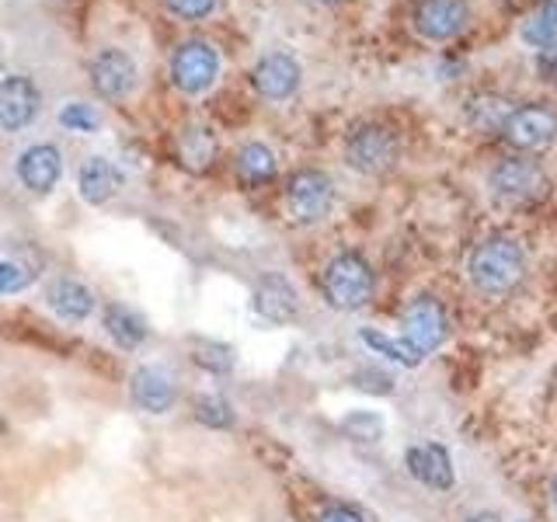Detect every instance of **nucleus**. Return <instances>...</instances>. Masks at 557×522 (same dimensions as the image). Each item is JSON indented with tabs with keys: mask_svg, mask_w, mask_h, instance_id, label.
Instances as JSON below:
<instances>
[{
	"mask_svg": "<svg viewBox=\"0 0 557 522\" xmlns=\"http://www.w3.org/2000/svg\"><path fill=\"white\" fill-rule=\"evenodd\" d=\"M196 422H202L206 428H216V432H226L237 425V411L226 397L220 394H202L196 397Z\"/></svg>",
	"mask_w": 557,
	"mask_h": 522,
	"instance_id": "nucleus-25",
	"label": "nucleus"
},
{
	"mask_svg": "<svg viewBox=\"0 0 557 522\" xmlns=\"http://www.w3.org/2000/svg\"><path fill=\"white\" fill-rule=\"evenodd\" d=\"M14 178L32 196H49L63 182V150L57 144H32L14 157Z\"/></svg>",
	"mask_w": 557,
	"mask_h": 522,
	"instance_id": "nucleus-11",
	"label": "nucleus"
},
{
	"mask_svg": "<svg viewBox=\"0 0 557 522\" xmlns=\"http://www.w3.org/2000/svg\"><path fill=\"white\" fill-rule=\"evenodd\" d=\"M191 362L213 376H226V373H234L237 352H234V345L216 341V338H191Z\"/></svg>",
	"mask_w": 557,
	"mask_h": 522,
	"instance_id": "nucleus-23",
	"label": "nucleus"
},
{
	"mask_svg": "<svg viewBox=\"0 0 557 522\" xmlns=\"http://www.w3.org/2000/svg\"><path fill=\"white\" fill-rule=\"evenodd\" d=\"M87 74H91V87L104 101L129 98L136 87V63L122 49H101L91 66H87Z\"/></svg>",
	"mask_w": 557,
	"mask_h": 522,
	"instance_id": "nucleus-14",
	"label": "nucleus"
},
{
	"mask_svg": "<svg viewBox=\"0 0 557 522\" xmlns=\"http://www.w3.org/2000/svg\"><path fill=\"white\" fill-rule=\"evenodd\" d=\"M321 4H335V0H321Z\"/></svg>",
	"mask_w": 557,
	"mask_h": 522,
	"instance_id": "nucleus-36",
	"label": "nucleus"
},
{
	"mask_svg": "<svg viewBox=\"0 0 557 522\" xmlns=\"http://www.w3.org/2000/svg\"><path fill=\"white\" fill-rule=\"evenodd\" d=\"M345 161L359 174H387L400 161V136L383 122H359L345 136Z\"/></svg>",
	"mask_w": 557,
	"mask_h": 522,
	"instance_id": "nucleus-5",
	"label": "nucleus"
},
{
	"mask_svg": "<svg viewBox=\"0 0 557 522\" xmlns=\"http://www.w3.org/2000/svg\"><path fill=\"white\" fill-rule=\"evenodd\" d=\"M251 310L265 324H296L300 321V293L278 272H261L251 286Z\"/></svg>",
	"mask_w": 557,
	"mask_h": 522,
	"instance_id": "nucleus-10",
	"label": "nucleus"
},
{
	"mask_svg": "<svg viewBox=\"0 0 557 522\" xmlns=\"http://www.w3.org/2000/svg\"><path fill=\"white\" fill-rule=\"evenodd\" d=\"M42 112V95L32 77H4L0 80V133H25Z\"/></svg>",
	"mask_w": 557,
	"mask_h": 522,
	"instance_id": "nucleus-12",
	"label": "nucleus"
},
{
	"mask_svg": "<svg viewBox=\"0 0 557 522\" xmlns=\"http://www.w3.org/2000/svg\"><path fill=\"white\" fill-rule=\"evenodd\" d=\"M335 182L331 174L321 167H300L293 171V178L286 185V213L293 223L300 226H313V223H324L335 209Z\"/></svg>",
	"mask_w": 557,
	"mask_h": 522,
	"instance_id": "nucleus-6",
	"label": "nucleus"
},
{
	"mask_svg": "<svg viewBox=\"0 0 557 522\" xmlns=\"http://www.w3.org/2000/svg\"><path fill=\"white\" fill-rule=\"evenodd\" d=\"M60 126L66 133H98L101 126V115L95 104H84V101H66L63 109H60Z\"/></svg>",
	"mask_w": 557,
	"mask_h": 522,
	"instance_id": "nucleus-28",
	"label": "nucleus"
},
{
	"mask_svg": "<svg viewBox=\"0 0 557 522\" xmlns=\"http://www.w3.org/2000/svg\"><path fill=\"white\" fill-rule=\"evenodd\" d=\"M237 178L248 185V188H258V185H265L275 178V171H278V161H275V153L265 147V144H244L237 150Z\"/></svg>",
	"mask_w": 557,
	"mask_h": 522,
	"instance_id": "nucleus-21",
	"label": "nucleus"
},
{
	"mask_svg": "<svg viewBox=\"0 0 557 522\" xmlns=\"http://www.w3.org/2000/svg\"><path fill=\"white\" fill-rule=\"evenodd\" d=\"M550 178L533 157H505L492 171H487V191L505 209H527L550 196Z\"/></svg>",
	"mask_w": 557,
	"mask_h": 522,
	"instance_id": "nucleus-3",
	"label": "nucleus"
},
{
	"mask_svg": "<svg viewBox=\"0 0 557 522\" xmlns=\"http://www.w3.org/2000/svg\"><path fill=\"white\" fill-rule=\"evenodd\" d=\"M359 341L370 348L373 356H383V359H391L397 365H408V370H414V365L422 362V356H418L405 338L394 341V338L383 335V331H376V327H359Z\"/></svg>",
	"mask_w": 557,
	"mask_h": 522,
	"instance_id": "nucleus-24",
	"label": "nucleus"
},
{
	"mask_svg": "<svg viewBox=\"0 0 557 522\" xmlns=\"http://www.w3.org/2000/svg\"><path fill=\"white\" fill-rule=\"evenodd\" d=\"M498 136L519 153H540L557 139V115L547 104H519Z\"/></svg>",
	"mask_w": 557,
	"mask_h": 522,
	"instance_id": "nucleus-8",
	"label": "nucleus"
},
{
	"mask_svg": "<svg viewBox=\"0 0 557 522\" xmlns=\"http://www.w3.org/2000/svg\"><path fill=\"white\" fill-rule=\"evenodd\" d=\"M129 400L136 411L161 418L178 405V380H174V373H168L164 365L144 362V365H136L129 376Z\"/></svg>",
	"mask_w": 557,
	"mask_h": 522,
	"instance_id": "nucleus-9",
	"label": "nucleus"
},
{
	"mask_svg": "<svg viewBox=\"0 0 557 522\" xmlns=\"http://www.w3.org/2000/svg\"><path fill=\"white\" fill-rule=\"evenodd\" d=\"M527 251L509 234H492L474 244V251L467 254V278L478 296L484 300H509L527 278Z\"/></svg>",
	"mask_w": 557,
	"mask_h": 522,
	"instance_id": "nucleus-1",
	"label": "nucleus"
},
{
	"mask_svg": "<svg viewBox=\"0 0 557 522\" xmlns=\"http://www.w3.org/2000/svg\"><path fill=\"white\" fill-rule=\"evenodd\" d=\"M540 70H544V77L557 84V46L544 49L540 52Z\"/></svg>",
	"mask_w": 557,
	"mask_h": 522,
	"instance_id": "nucleus-33",
	"label": "nucleus"
},
{
	"mask_svg": "<svg viewBox=\"0 0 557 522\" xmlns=\"http://www.w3.org/2000/svg\"><path fill=\"white\" fill-rule=\"evenodd\" d=\"M313 522H366V515L359 509H352V505H345V501H324Z\"/></svg>",
	"mask_w": 557,
	"mask_h": 522,
	"instance_id": "nucleus-30",
	"label": "nucleus"
},
{
	"mask_svg": "<svg viewBox=\"0 0 557 522\" xmlns=\"http://www.w3.org/2000/svg\"><path fill=\"white\" fill-rule=\"evenodd\" d=\"M405 467L418 484L429 487V492H435V495H446V492H453V484H457V470H453L446 446H440V443L408 446Z\"/></svg>",
	"mask_w": 557,
	"mask_h": 522,
	"instance_id": "nucleus-15",
	"label": "nucleus"
},
{
	"mask_svg": "<svg viewBox=\"0 0 557 522\" xmlns=\"http://www.w3.org/2000/svg\"><path fill=\"white\" fill-rule=\"evenodd\" d=\"M46 307L66 324H84V321H91V313L98 310V300L91 286H84L81 278L60 275L46 286Z\"/></svg>",
	"mask_w": 557,
	"mask_h": 522,
	"instance_id": "nucleus-17",
	"label": "nucleus"
},
{
	"mask_svg": "<svg viewBox=\"0 0 557 522\" xmlns=\"http://www.w3.org/2000/svg\"><path fill=\"white\" fill-rule=\"evenodd\" d=\"M321 296L331 310L356 313L366 310L376 296V272L359 251H338L321 272Z\"/></svg>",
	"mask_w": 557,
	"mask_h": 522,
	"instance_id": "nucleus-2",
	"label": "nucleus"
},
{
	"mask_svg": "<svg viewBox=\"0 0 557 522\" xmlns=\"http://www.w3.org/2000/svg\"><path fill=\"white\" fill-rule=\"evenodd\" d=\"M220 74V57L216 49L202 39H188L174 49L171 57V84L185 95H202L213 87Z\"/></svg>",
	"mask_w": 557,
	"mask_h": 522,
	"instance_id": "nucleus-7",
	"label": "nucleus"
},
{
	"mask_svg": "<svg viewBox=\"0 0 557 522\" xmlns=\"http://www.w3.org/2000/svg\"><path fill=\"white\" fill-rule=\"evenodd\" d=\"M122 185H126V174H122L119 164H112L109 157H101V153L84 157V164L77 171V196L87 206H104L119 196Z\"/></svg>",
	"mask_w": 557,
	"mask_h": 522,
	"instance_id": "nucleus-18",
	"label": "nucleus"
},
{
	"mask_svg": "<svg viewBox=\"0 0 557 522\" xmlns=\"http://www.w3.org/2000/svg\"><path fill=\"white\" fill-rule=\"evenodd\" d=\"M168 8L178 17H185V22H199V17H206L216 8V0H168Z\"/></svg>",
	"mask_w": 557,
	"mask_h": 522,
	"instance_id": "nucleus-31",
	"label": "nucleus"
},
{
	"mask_svg": "<svg viewBox=\"0 0 557 522\" xmlns=\"http://www.w3.org/2000/svg\"><path fill=\"white\" fill-rule=\"evenodd\" d=\"M516 112V104L505 98V95H495V91H484V95H474L467 101V126L478 129V133H502V126L509 122V115Z\"/></svg>",
	"mask_w": 557,
	"mask_h": 522,
	"instance_id": "nucleus-20",
	"label": "nucleus"
},
{
	"mask_svg": "<svg viewBox=\"0 0 557 522\" xmlns=\"http://www.w3.org/2000/svg\"><path fill=\"white\" fill-rule=\"evenodd\" d=\"M101 324H104V335H109L122 348V352H139V348H144L147 338H150L147 318H144V313H136L133 307H126V303L104 307Z\"/></svg>",
	"mask_w": 557,
	"mask_h": 522,
	"instance_id": "nucleus-19",
	"label": "nucleus"
},
{
	"mask_svg": "<svg viewBox=\"0 0 557 522\" xmlns=\"http://www.w3.org/2000/svg\"><path fill=\"white\" fill-rule=\"evenodd\" d=\"M470 22V0H418L414 32L429 42H449Z\"/></svg>",
	"mask_w": 557,
	"mask_h": 522,
	"instance_id": "nucleus-13",
	"label": "nucleus"
},
{
	"mask_svg": "<svg viewBox=\"0 0 557 522\" xmlns=\"http://www.w3.org/2000/svg\"><path fill=\"white\" fill-rule=\"evenodd\" d=\"M300 77H304L300 63H296L289 52H269V57H261L251 70L255 91L265 101H286L289 95H296Z\"/></svg>",
	"mask_w": 557,
	"mask_h": 522,
	"instance_id": "nucleus-16",
	"label": "nucleus"
},
{
	"mask_svg": "<svg viewBox=\"0 0 557 522\" xmlns=\"http://www.w3.org/2000/svg\"><path fill=\"white\" fill-rule=\"evenodd\" d=\"M522 39H527L530 46H536L540 52L557 46V4L554 0H547V4L540 8L527 25H522Z\"/></svg>",
	"mask_w": 557,
	"mask_h": 522,
	"instance_id": "nucleus-26",
	"label": "nucleus"
},
{
	"mask_svg": "<svg viewBox=\"0 0 557 522\" xmlns=\"http://www.w3.org/2000/svg\"><path fill=\"white\" fill-rule=\"evenodd\" d=\"M352 383L359 390H370V394H391V376L387 373H380V370H359L356 376H352Z\"/></svg>",
	"mask_w": 557,
	"mask_h": 522,
	"instance_id": "nucleus-32",
	"label": "nucleus"
},
{
	"mask_svg": "<svg viewBox=\"0 0 557 522\" xmlns=\"http://www.w3.org/2000/svg\"><path fill=\"white\" fill-rule=\"evenodd\" d=\"M449 310L440 296L418 293L408 300V307L400 310V338H405L418 356H432L449 341Z\"/></svg>",
	"mask_w": 557,
	"mask_h": 522,
	"instance_id": "nucleus-4",
	"label": "nucleus"
},
{
	"mask_svg": "<svg viewBox=\"0 0 557 522\" xmlns=\"http://www.w3.org/2000/svg\"><path fill=\"white\" fill-rule=\"evenodd\" d=\"M32 278H35V272L28 269V261H25V258L0 251V296H17V293H25V289L32 286Z\"/></svg>",
	"mask_w": 557,
	"mask_h": 522,
	"instance_id": "nucleus-27",
	"label": "nucleus"
},
{
	"mask_svg": "<svg viewBox=\"0 0 557 522\" xmlns=\"http://www.w3.org/2000/svg\"><path fill=\"white\" fill-rule=\"evenodd\" d=\"M467 522H502L498 515H492V512H484V515H470Z\"/></svg>",
	"mask_w": 557,
	"mask_h": 522,
	"instance_id": "nucleus-35",
	"label": "nucleus"
},
{
	"mask_svg": "<svg viewBox=\"0 0 557 522\" xmlns=\"http://www.w3.org/2000/svg\"><path fill=\"white\" fill-rule=\"evenodd\" d=\"M178 157L188 171H206L216 161V139L206 126H188L178 139Z\"/></svg>",
	"mask_w": 557,
	"mask_h": 522,
	"instance_id": "nucleus-22",
	"label": "nucleus"
},
{
	"mask_svg": "<svg viewBox=\"0 0 557 522\" xmlns=\"http://www.w3.org/2000/svg\"><path fill=\"white\" fill-rule=\"evenodd\" d=\"M550 512H554V519H557V477L550 481Z\"/></svg>",
	"mask_w": 557,
	"mask_h": 522,
	"instance_id": "nucleus-34",
	"label": "nucleus"
},
{
	"mask_svg": "<svg viewBox=\"0 0 557 522\" xmlns=\"http://www.w3.org/2000/svg\"><path fill=\"white\" fill-rule=\"evenodd\" d=\"M342 432L348 435V439H356V443H376L383 435V422L370 411H352L342 422Z\"/></svg>",
	"mask_w": 557,
	"mask_h": 522,
	"instance_id": "nucleus-29",
	"label": "nucleus"
}]
</instances>
